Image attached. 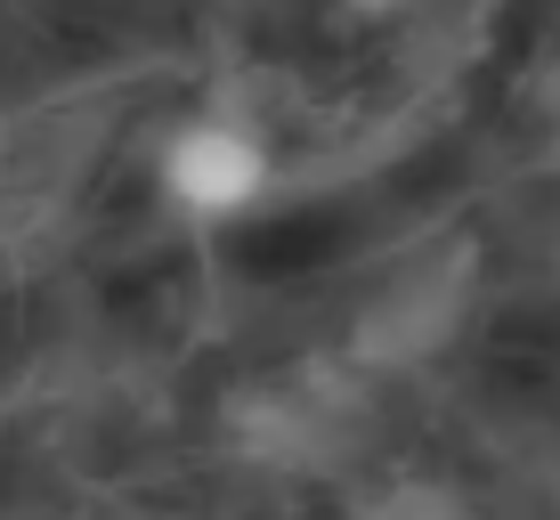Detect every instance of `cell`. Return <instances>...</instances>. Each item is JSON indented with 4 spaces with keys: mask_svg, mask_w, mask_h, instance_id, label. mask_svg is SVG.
Returning <instances> with one entry per match:
<instances>
[{
    "mask_svg": "<svg viewBox=\"0 0 560 520\" xmlns=\"http://www.w3.org/2000/svg\"><path fill=\"white\" fill-rule=\"evenodd\" d=\"M268 139L244 114H187L171 123V139L154 147V187L179 220L196 228H220V220H244L260 196H268Z\"/></svg>",
    "mask_w": 560,
    "mask_h": 520,
    "instance_id": "6da1fadb",
    "label": "cell"
},
{
    "mask_svg": "<svg viewBox=\"0 0 560 520\" xmlns=\"http://www.w3.org/2000/svg\"><path fill=\"white\" fill-rule=\"evenodd\" d=\"M350 9H358V16H390L398 0H350Z\"/></svg>",
    "mask_w": 560,
    "mask_h": 520,
    "instance_id": "7a4b0ae2",
    "label": "cell"
}]
</instances>
